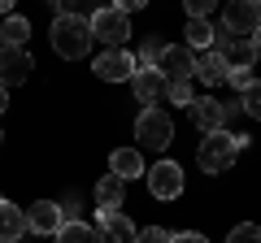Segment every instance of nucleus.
Returning a JSON list of instances; mask_svg holds the SVG:
<instances>
[{"mask_svg": "<svg viewBox=\"0 0 261 243\" xmlns=\"http://www.w3.org/2000/svg\"><path fill=\"white\" fill-rule=\"evenodd\" d=\"M53 52L65 61H79V56L92 52V22L79 18V13H57L53 18Z\"/></svg>", "mask_w": 261, "mask_h": 243, "instance_id": "nucleus-1", "label": "nucleus"}, {"mask_svg": "<svg viewBox=\"0 0 261 243\" xmlns=\"http://www.w3.org/2000/svg\"><path fill=\"white\" fill-rule=\"evenodd\" d=\"M248 148V135H231V131H214L200 139L196 148V161H200V174H222V169L235 165V157Z\"/></svg>", "mask_w": 261, "mask_h": 243, "instance_id": "nucleus-2", "label": "nucleus"}, {"mask_svg": "<svg viewBox=\"0 0 261 243\" xmlns=\"http://www.w3.org/2000/svg\"><path fill=\"white\" fill-rule=\"evenodd\" d=\"M135 139H140L144 148H170V139H174L170 113L166 109H144L140 117H135Z\"/></svg>", "mask_w": 261, "mask_h": 243, "instance_id": "nucleus-3", "label": "nucleus"}, {"mask_svg": "<svg viewBox=\"0 0 261 243\" xmlns=\"http://www.w3.org/2000/svg\"><path fill=\"white\" fill-rule=\"evenodd\" d=\"M87 22H92V39H100V44H109V48H122L126 35H130V18L118 5H113V9H96Z\"/></svg>", "mask_w": 261, "mask_h": 243, "instance_id": "nucleus-4", "label": "nucleus"}, {"mask_svg": "<svg viewBox=\"0 0 261 243\" xmlns=\"http://www.w3.org/2000/svg\"><path fill=\"white\" fill-rule=\"evenodd\" d=\"M235 109H240V104H222V100H214V96H200L187 113H192V122H196L200 135H214V131H226V122H231Z\"/></svg>", "mask_w": 261, "mask_h": 243, "instance_id": "nucleus-5", "label": "nucleus"}, {"mask_svg": "<svg viewBox=\"0 0 261 243\" xmlns=\"http://www.w3.org/2000/svg\"><path fill=\"white\" fill-rule=\"evenodd\" d=\"M157 74L166 78V83H192L196 78V52L192 48H170L166 44V52H161V61H157Z\"/></svg>", "mask_w": 261, "mask_h": 243, "instance_id": "nucleus-6", "label": "nucleus"}, {"mask_svg": "<svg viewBox=\"0 0 261 243\" xmlns=\"http://www.w3.org/2000/svg\"><path fill=\"white\" fill-rule=\"evenodd\" d=\"M31 52L27 48H9V44H0V87L9 92V87H22L31 74Z\"/></svg>", "mask_w": 261, "mask_h": 243, "instance_id": "nucleus-7", "label": "nucleus"}, {"mask_svg": "<svg viewBox=\"0 0 261 243\" xmlns=\"http://www.w3.org/2000/svg\"><path fill=\"white\" fill-rule=\"evenodd\" d=\"M222 26L231 31L235 39H252V31L261 26V5H252V0H235V5H226Z\"/></svg>", "mask_w": 261, "mask_h": 243, "instance_id": "nucleus-8", "label": "nucleus"}, {"mask_svg": "<svg viewBox=\"0 0 261 243\" xmlns=\"http://www.w3.org/2000/svg\"><path fill=\"white\" fill-rule=\"evenodd\" d=\"M135 70H140V61L122 48H109L96 56V78H105V83H126V78H135Z\"/></svg>", "mask_w": 261, "mask_h": 243, "instance_id": "nucleus-9", "label": "nucleus"}, {"mask_svg": "<svg viewBox=\"0 0 261 243\" xmlns=\"http://www.w3.org/2000/svg\"><path fill=\"white\" fill-rule=\"evenodd\" d=\"M148 191L157 200H174V196H183V169L174 165V161H157V165L148 169Z\"/></svg>", "mask_w": 261, "mask_h": 243, "instance_id": "nucleus-10", "label": "nucleus"}, {"mask_svg": "<svg viewBox=\"0 0 261 243\" xmlns=\"http://www.w3.org/2000/svg\"><path fill=\"white\" fill-rule=\"evenodd\" d=\"M96 226H100V243H135V234H140L130 226V217H122L118 208H100Z\"/></svg>", "mask_w": 261, "mask_h": 243, "instance_id": "nucleus-11", "label": "nucleus"}, {"mask_svg": "<svg viewBox=\"0 0 261 243\" xmlns=\"http://www.w3.org/2000/svg\"><path fill=\"white\" fill-rule=\"evenodd\" d=\"M61 226H65L61 204H53V200H39V204L27 208V230H35V234H57Z\"/></svg>", "mask_w": 261, "mask_h": 243, "instance_id": "nucleus-12", "label": "nucleus"}, {"mask_svg": "<svg viewBox=\"0 0 261 243\" xmlns=\"http://www.w3.org/2000/svg\"><path fill=\"white\" fill-rule=\"evenodd\" d=\"M166 78L157 74V70H135V78H130V92H135V100L148 104V109H157V100L166 96Z\"/></svg>", "mask_w": 261, "mask_h": 243, "instance_id": "nucleus-13", "label": "nucleus"}, {"mask_svg": "<svg viewBox=\"0 0 261 243\" xmlns=\"http://www.w3.org/2000/svg\"><path fill=\"white\" fill-rule=\"evenodd\" d=\"M27 234V213L13 200H0V243H18Z\"/></svg>", "mask_w": 261, "mask_h": 243, "instance_id": "nucleus-14", "label": "nucleus"}, {"mask_svg": "<svg viewBox=\"0 0 261 243\" xmlns=\"http://www.w3.org/2000/svg\"><path fill=\"white\" fill-rule=\"evenodd\" d=\"M196 74H200V83H226V74H231V66H226V56L222 52H214V48H209V52H200L196 56Z\"/></svg>", "mask_w": 261, "mask_h": 243, "instance_id": "nucleus-15", "label": "nucleus"}, {"mask_svg": "<svg viewBox=\"0 0 261 243\" xmlns=\"http://www.w3.org/2000/svg\"><path fill=\"white\" fill-rule=\"evenodd\" d=\"M109 169L122 178V183H126V178H140V174H148V169H144V157H140L135 148H118V152L109 157Z\"/></svg>", "mask_w": 261, "mask_h": 243, "instance_id": "nucleus-16", "label": "nucleus"}, {"mask_svg": "<svg viewBox=\"0 0 261 243\" xmlns=\"http://www.w3.org/2000/svg\"><path fill=\"white\" fill-rule=\"evenodd\" d=\"M122 196H126V183H122L118 174H105L100 183H96V204L100 208H122Z\"/></svg>", "mask_w": 261, "mask_h": 243, "instance_id": "nucleus-17", "label": "nucleus"}, {"mask_svg": "<svg viewBox=\"0 0 261 243\" xmlns=\"http://www.w3.org/2000/svg\"><path fill=\"white\" fill-rule=\"evenodd\" d=\"M222 56H226V66L231 70H252V61H257V48H252V39H235V44H226L222 48Z\"/></svg>", "mask_w": 261, "mask_h": 243, "instance_id": "nucleus-18", "label": "nucleus"}, {"mask_svg": "<svg viewBox=\"0 0 261 243\" xmlns=\"http://www.w3.org/2000/svg\"><path fill=\"white\" fill-rule=\"evenodd\" d=\"M27 35H31V22L22 18V13H9V18L0 22V39L9 48H27Z\"/></svg>", "mask_w": 261, "mask_h": 243, "instance_id": "nucleus-19", "label": "nucleus"}, {"mask_svg": "<svg viewBox=\"0 0 261 243\" xmlns=\"http://www.w3.org/2000/svg\"><path fill=\"white\" fill-rule=\"evenodd\" d=\"M57 243H100V230L87 222H65L57 230Z\"/></svg>", "mask_w": 261, "mask_h": 243, "instance_id": "nucleus-20", "label": "nucleus"}, {"mask_svg": "<svg viewBox=\"0 0 261 243\" xmlns=\"http://www.w3.org/2000/svg\"><path fill=\"white\" fill-rule=\"evenodd\" d=\"M183 35H187V48H192L196 56H200V52H209V44L218 39L209 22H187V31H183Z\"/></svg>", "mask_w": 261, "mask_h": 243, "instance_id": "nucleus-21", "label": "nucleus"}, {"mask_svg": "<svg viewBox=\"0 0 261 243\" xmlns=\"http://www.w3.org/2000/svg\"><path fill=\"white\" fill-rule=\"evenodd\" d=\"M161 52H166V44H161V39H144V44H140V56H135V61H140V70H157Z\"/></svg>", "mask_w": 261, "mask_h": 243, "instance_id": "nucleus-22", "label": "nucleus"}, {"mask_svg": "<svg viewBox=\"0 0 261 243\" xmlns=\"http://www.w3.org/2000/svg\"><path fill=\"white\" fill-rule=\"evenodd\" d=\"M226 243H261V226H257V222H240V226H231Z\"/></svg>", "mask_w": 261, "mask_h": 243, "instance_id": "nucleus-23", "label": "nucleus"}, {"mask_svg": "<svg viewBox=\"0 0 261 243\" xmlns=\"http://www.w3.org/2000/svg\"><path fill=\"white\" fill-rule=\"evenodd\" d=\"M166 100L192 109V104H196V92H192V83H170V87H166Z\"/></svg>", "mask_w": 261, "mask_h": 243, "instance_id": "nucleus-24", "label": "nucleus"}, {"mask_svg": "<svg viewBox=\"0 0 261 243\" xmlns=\"http://www.w3.org/2000/svg\"><path fill=\"white\" fill-rule=\"evenodd\" d=\"M240 109L248 113V117H257V122H261V83H257V78H252V87L240 96Z\"/></svg>", "mask_w": 261, "mask_h": 243, "instance_id": "nucleus-25", "label": "nucleus"}, {"mask_svg": "<svg viewBox=\"0 0 261 243\" xmlns=\"http://www.w3.org/2000/svg\"><path fill=\"white\" fill-rule=\"evenodd\" d=\"M135 243H170V234L161 230V226H144V230L135 234Z\"/></svg>", "mask_w": 261, "mask_h": 243, "instance_id": "nucleus-26", "label": "nucleus"}, {"mask_svg": "<svg viewBox=\"0 0 261 243\" xmlns=\"http://www.w3.org/2000/svg\"><path fill=\"white\" fill-rule=\"evenodd\" d=\"M226 83H231L235 92L244 96V92H248V87H252V74H248V70H231V74H226Z\"/></svg>", "mask_w": 261, "mask_h": 243, "instance_id": "nucleus-27", "label": "nucleus"}, {"mask_svg": "<svg viewBox=\"0 0 261 243\" xmlns=\"http://www.w3.org/2000/svg\"><path fill=\"white\" fill-rule=\"evenodd\" d=\"M170 243H209V239L196 234V230H178V234H170Z\"/></svg>", "mask_w": 261, "mask_h": 243, "instance_id": "nucleus-28", "label": "nucleus"}, {"mask_svg": "<svg viewBox=\"0 0 261 243\" xmlns=\"http://www.w3.org/2000/svg\"><path fill=\"white\" fill-rule=\"evenodd\" d=\"M9 109V92H5V87H0V113Z\"/></svg>", "mask_w": 261, "mask_h": 243, "instance_id": "nucleus-29", "label": "nucleus"}, {"mask_svg": "<svg viewBox=\"0 0 261 243\" xmlns=\"http://www.w3.org/2000/svg\"><path fill=\"white\" fill-rule=\"evenodd\" d=\"M252 48H257V52H261V26L252 31Z\"/></svg>", "mask_w": 261, "mask_h": 243, "instance_id": "nucleus-30", "label": "nucleus"}, {"mask_svg": "<svg viewBox=\"0 0 261 243\" xmlns=\"http://www.w3.org/2000/svg\"><path fill=\"white\" fill-rule=\"evenodd\" d=\"M0 13H9V0H0Z\"/></svg>", "mask_w": 261, "mask_h": 243, "instance_id": "nucleus-31", "label": "nucleus"}, {"mask_svg": "<svg viewBox=\"0 0 261 243\" xmlns=\"http://www.w3.org/2000/svg\"><path fill=\"white\" fill-rule=\"evenodd\" d=\"M0 139H5V135H0Z\"/></svg>", "mask_w": 261, "mask_h": 243, "instance_id": "nucleus-32", "label": "nucleus"}, {"mask_svg": "<svg viewBox=\"0 0 261 243\" xmlns=\"http://www.w3.org/2000/svg\"><path fill=\"white\" fill-rule=\"evenodd\" d=\"M0 44H5V39H0Z\"/></svg>", "mask_w": 261, "mask_h": 243, "instance_id": "nucleus-33", "label": "nucleus"}]
</instances>
